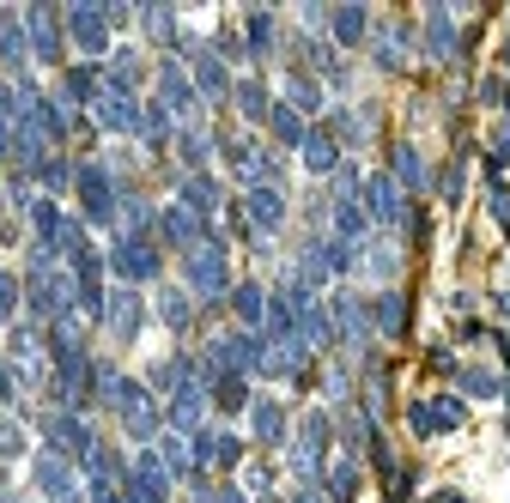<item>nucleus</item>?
Instances as JSON below:
<instances>
[{"mask_svg": "<svg viewBox=\"0 0 510 503\" xmlns=\"http://www.w3.org/2000/svg\"><path fill=\"white\" fill-rule=\"evenodd\" d=\"M183 285L195 291V298L219 303L225 291H231V267H225V237H207L201 249H188L183 255Z\"/></svg>", "mask_w": 510, "mask_h": 503, "instance_id": "f257e3e1", "label": "nucleus"}, {"mask_svg": "<svg viewBox=\"0 0 510 503\" xmlns=\"http://www.w3.org/2000/svg\"><path fill=\"white\" fill-rule=\"evenodd\" d=\"M73 188H80V206L91 224H110L116 219V206H122V188H116V176H110V164H80L73 170Z\"/></svg>", "mask_w": 510, "mask_h": 503, "instance_id": "f03ea898", "label": "nucleus"}, {"mask_svg": "<svg viewBox=\"0 0 510 503\" xmlns=\"http://www.w3.org/2000/svg\"><path fill=\"white\" fill-rule=\"evenodd\" d=\"M359 206H365V219H370V224H383V231H395V224L408 219V201H401V182H395V176H383V170L359 182Z\"/></svg>", "mask_w": 510, "mask_h": 503, "instance_id": "7ed1b4c3", "label": "nucleus"}, {"mask_svg": "<svg viewBox=\"0 0 510 503\" xmlns=\"http://www.w3.org/2000/svg\"><path fill=\"white\" fill-rule=\"evenodd\" d=\"M110 267H116V280L122 285H146V280H159V249L146 237H116V249H110Z\"/></svg>", "mask_w": 510, "mask_h": 503, "instance_id": "20e7f679", "label": "nucleus"}, {"mask_svg": "<svg viewBox=\"0 0 510 503\" xmlns=\"http://www.w3.org/2000/svg\"><path fill=\"white\" fill-rule=\"evenodd\" d=\"M43 437H49V449L67 455V461H85V455L98 449V437H91V424H85L80 413H49V419H43Z\"/></svg>", "mask_w": 510, "mask_h": 503, "instance_id": "39448f33", "label": "nucleus"}, {"mask_svg": "<svg viewBox=\"0 0 510 503\" xmlns=\"http://www.w3.org/2000/svg\"><path fill=\"white\" fill-rule=\"evenodd\" d=\"M328 437H334L328 413H310V419H304V431H298V443H292V467H298V479H322Z\"/></svg>", "mask_w": 510, "mask_h": 503, "instance_id": "423d86ee", "label": "nucleus"}, {"mask_svg": "<svg viewBox=\"0 0 510 503\" xmlns=\"http://www.w3.org/2000/svg\"><path fill=\"white\" fill-rule=\"evenodd\" d=\"M67 37L80 55H110V19H103V6H67Z\"/></svg>", "mask_w": 510, "mask_h": 503, "instance_id": "0eeeda50", "label": "nucleus"}, {"mask_svg": "<svg viewBox=\"0 0 510 503\" xmlns=\"http://www.w3.org/2000/svg\"><path fill=\"white\" fill-rule=\"evenodd\" d=\"M462 419H468V406L456 401V394H438V401H413V406H408L413 437H438V431H456Z\"/></svg>", "mask_w": 510, "mask_h": 503, "instance_id": "6e6552de", "label": "nucleus"}, {"mask_svg": "<svg viewBox=\"0 0 510 503\" xmlns=\"http://www.w3.org/2000/svg\"><path fill=\"white\" fill-rule=\"evenodd\" d=\"M91 109H98V128H110V134H140V121H146V103L128 98V91H110V85L98 91Z\"/></svg>", "mask_w": 510, "mask_h": 503, "instance_id": "1a4fd4ad", "label": "nucleus"}, {"mask_svg": "<svg viewBox=\"0 0 510 503\" xmlns=\"http://www.w3.org/2000/svg\"><path fill=\"white\" fill-rule=\"evenodd\" d=\"M159 237L170 242V249H183V255H188V249H201V242L213 237V224L195 219V213L177 201V206H164V213H159Z\"/></svg>", "mask_w": 510, "mask_h": 503, "instance_id": "9d476101", "label": "nucleus"}, {"mask_svg": "<svg viewBox=\"0 0 510 503\" xmlns=\"http://www.w3.org/2000/svg\"><path fill=\"white\" fill-rule=\"evenodd\" d=\"M31 485H37V498L67 503V498H73V461L55 455V449H43L37 461H31Z\"/></svg>", "mask_w": 510, "mask_h": 503, "instance_id": "9b49d317", "label": "nucleus"}, {"mask_svg": "<svg viewBox=\"0 0 510 503\" xmlns=\"http://www.w3.org/2000/svg\"><path fill=\"white\" fill-rule=\"evenodd\" d=\"M24 43H31V55L37 61H49V67H55V61H62V24H55V13H49V6H31V13H24Z\"/></svg>", "mask_w": 510, "mask_h": 503, "instance_id": "f8f14e48", "label": "nucleus"}, {"mask_svg": "<svg viewBox=\"0 0 510 503\" xmlns=\"http://www.w3.org/2000/svg\"><path fill=\"white\" fill-rule=\"evenodd\" d=\"M201 413H207V383L170 388V406H164V419H170V431H177V437H195V431H201Z\"/></svg>", "mask_w": 510, "mask_h": 503, "instance_id": "ddd939ff", "label": "nucleus"}, {"mask_svg": "<svg viewBox=\"0 0 510 503\" xmlns=\"http://www.w3.org/2000/svg\"><path fill=\"white\" fill-rule=\"evenodd\" d=\"M159 103H164V109H170L177 121H183V116H195V103H201L195 80H188L177 61H164V67H159Z\"/></svg>", "mask_w": 510, "mask_h": 503, "instance_id": "4468645a", "label": "nucleus"}, {"mask_svg": "<svg viewBox=\"0 0 510 503\" xmlns=\"http://www.w3.org/2000/svg\"><path fill=\"white\" fill-rule=\"evenodd\" d=\"M103 322H110V334H116V340H134V334H140V322H146L140 291H134V285L110 291V298H103Z\"/></svg>", "mask_w": 510, "mask_h": 503, "instance_id": "2eb2a0df", "label": "nucleus"}, {"mask_svg": "<svg viewBox=\"0 0 510 503\" xmlns=\"http://www.w3.org/2000/svg\"><path fill=\"white\" fill-rule=\"evenodd\" d=\"M328 322H334V340L341 346H365L370 340V316L359 298H334L328 303Z\"/></svg>", "mask_w": 510, "mask_h": 503, "instance_id": "dca6fc26", "label": "nucleus"}, {"mask_svg": "<svg viewBox=\"0 0 510 503\" xmlns=\"http://www.w3.org/2000/svg\"><path fill=\"white\" fill-rule=\"evenodd\" d=\"M244 213H249V224L267 237V231H280V224H286V195L262 182V188H249V195H244Z\"/></svg>", "mask_w": 510, "mask_h": 503, "instance_id": "f3484780", "label": "nucleus"}, {"mask_svg": "<svg viewBox=\"0 0 510 503\" xmlns=\"http://www.w3.org/2000/svg\"><path fill=\"white\" fill-rule=\"evenodd\" d=\"M183 55L195 61V91H201V98H213V103H219L225 91H231V73H225V61L213 55V49H195V43H188Z\"/></svg>", "mask_w": 510, "mask_h": 503, "instance_id": "a211bd4d", "label": "nucleus"}, {"mask_svg": "<svg viewBox=\"0 0 510 503\" xmlns=\"http://www.w3.org/2000/svg\"><path fill=\"white\" fill-rule=\"evenodd\" d=\"M365 316H370V327H377V334H389V340H395V334L408 327V303H401V291H377V298L365 303Z\"/></svg>", "mask_w": 510, "mask_h": 503, "instance_id": "6ab92c4d", "label": "nucleus"}, {"mask_svg": "<svg viewBox=\"0 0 510 503\" xmlns=\"http://www.w3.org/2000/svg\"><path fill=\"white\" fill-rule=\"evenodd\" d=\"M177 201L188 206V213H195V219H213V213H219V182L207 176H183V188H177Z\"/></svg>", "mask_w": 510, "mask_h": 503, "instance_id": "aec40b11", "label": "nucleus"}, {"mask_svg": "<svg viewBox=\"0 0 510 503\" xmlns=\"http://www.w3.org/2000/svg\"><path fill=\"white\" fill-rule=\"evenodd\" d=\"M249 406H255V443L280 449L286 443V406L280 401H249Z\"/></svg>", "mask_w": 510, "mask_h": 503, "instance_id": "412c9836", "label": "nucleus"}, {"mask_svg": "<svg viewBox=\"0 0 510 503\" xmlns=\"http://www.w3.org/2000/svg\"><path fill=\"white\" fill-rule=\"evenodd\" d=\"M426 55L431 61H449V55H456V24H449L444 6H431V13H426Z\"/></svg>", "mask_w": 510, "mask_h": 503, "instance_id": "4be33fe9", "label": "nucleus"}, {"mask_svg": "<svg viewBox=\"0 0 510 503\" xmlns=\"http://www.w3.org/2000/svg\"><path fill=\"white\" fill-rule=\"evenodd\" d=\"M98 91H103V80H98V67H67V80H62V103H98Z\"/></svg>", "mask_w": 510, "mask_h": 503, "instance_id": "5701e85b", "label": "nucleus"}, {"mask_svg": "<svg viewBox=\"0 0 510 503\" xmlns=\"http://www.w3.org/2000/svg\"><path fill=\"white\" fill-rule=\"evenodd\" d=\"M267 128H274V140H280V146H304L310 140L304 116H298L292 103H274V109H267Z\"/></svg>", "mask_w": 510, "mask_h": 503, "instance_id": "b1692460", "label": "nucleus"}, {"mask_svg": "<svg viewBox=\"0 0 510 503\" xmlns=\"http://www.w3.org/2000/svg\"><path fill=\"white\" fill-rule=\"evenodd\" d=\"M231 309H237V322L244 327H255V322H267V291L262 285H231Z\"/></svg>", "mask_w": 510, "mask_h": 503, "instance_id": "393cba45", "label": "nucleus"}, {"mask_svg": "<svg viewBox=\"0 0 510 503\" xmlns=\"http://www.w3.org/2000/svg\"><path fill=\"white\" fill-rule=\"evenodd\" d=\"M304 170L310 176H334V170H341V146L328 140V134H310L304 140Z\"/></svg>", "mask_w": 510, "mask_h": 503, "instance_id": "a878e982", "label": "nucleus"}, {"mask_svg": "<svg viewBox=\"0 0 510 503\" xmlns=\"http://www.w3.org/2000/svg\"><path fill=\"white\" fill-rule=\"evenodd\" d=\"M207 394H213V406H225V413L249 406V383H244V376H213V383H207Z\"/></svg>", "mask_w": 510, "mask_h": 503, "instance_id": "bb28decb", "label": "nucleus"}, {"mask_svg": "<svg viewBox=\"0 0 510 503\" xmlns=\"http://www.w3.org/2000/svg\"><path fill=\"white\" fill-rule=\"evenodd\" d=\"M231 98H237V109H244L249 121H267V109H274V103H267V85H262V80L231 85Z\"/></svg>", "mask_w": 510, "mask_h": 503, "instance_id": "cd10ccee", "label": "nucleus"}, {"mask_svg": "<svg viewBox=\"0 0 510 503\" xmlns=\"http://www.w3.org/2000/svg\"><path fill=\"white\" fill-rule=\"evenodd\" d=\"M395 182H401V188H426V158H419V146H395Z\"/></svg>", "mask_w": 510, "mask_h": 503, "instance_id": "c85d7f7f", "label": "nucleus"}, {"mask_svg": "<svg viewBox=\"0 0 510 503\" xmlns=\"http://www.w3.org/2000/svg\"><path fill=\"white\" fill-rule=\"evenodd\" d=\"M177 152H183L188 176H201V164H207V152H213V140H207L201 128H183V134H177Z\"/></svg>", "mask_w": 510, "mask_h": 503, "instance_id": "c756f323", "label": "nucleus"}, {"mask_svg": "<svg viewBox=\"0 0 510 503\" xmlns=\"http://www.w3.org/2000/svg\"><path fill=\"white\" fill-rule=\"evenodd\" d=\"M334 37L341 43H365V31H370V19H365V6H341V13H334Z\"/></svg>", "mask_w": 510, "mask_h": 503, "instance_id": "7c9ffc66", "label": "nucleus"}, {"mask_svg": "<svg viewBox=\"0 0 510 503\" xmlns=\"http://www.w3.org/2000/svg\"><path fill=\"white\" fill-rule=\"evenodd\" d=\"M159 316L177 327V334H183V327L195 322V303H188V291H164V298H159Z\"/></svg>", "mask_w": 510, "mask_h": 503, "instance_id": "2f4dec72", "label": "nucleus"}, {"mask_svg": "<svg viewBox=\"0 0 510 503\" xmlns=\"http://www.w3.org/2000/svg\"><path fill=\"white\" fill-rule=\"evenodd\" d=\"M274 13H249V55H274Z\"/></svg>", "mask_w": 510, "mask_h": 503, "instance_id": "473e14b6", "label": "nucleus"}, {"mask_svg": "<svg viewBox=\"0 0 510 503\" xmlns=\"http://www.w3.org/2000/svg\"><path fill=\"white\" fill-rule=\"evenodd\" d=\"M352 491H359V467L341 461L334 473H328V498H334V503H352Z\"/></svg>", "mask_w": 510, "mask_h": 503, "instance_id": "72a5a7b5", "label": "nucleus"}, {"mask_svg": "<svg viewBox=\"0 0 510 503\" xmlns=\"http://www.w3.org/2000/svg\"><path fill=\"white\" fill-rule=\"evenodd\" d=\"M292 109H298V116H304V109H322V91H316L304 73H292Z\"/></svg>", "mask_w": 510, "mask_h": 503, "instance_id": "f704fd0d", "label": "nucleus"}, {"mask_svg": "<svg viewBox=\"0 0 510 503\" xmlns=\"http://www.w3.org/2000/svg\"><path fill=\"white\" fill-rule=\"evenodd\" d=\"M462 388H468V394H480V401H492V394H498V376H492V370H462Z\"/></svg>", "mask_w": 510, "mask_h": 503, "instance_id": "c9c22d12", "label": "nucleus"}, {"mask_svg": "<svg viewBox=\"0 0 510 503\" xmlns=\"http://www.w3.org/2000/svg\"><path fill=\"white\" fill-rule=\"evenodd\" d=\"M37 182H43V188H67V182H73V164H67V158H49L37 170Z\"/></svg>", "mask_w": 510, "mask_h": 503, "instance_id": "e433bc0d", "label": "nucleus"}, {"mask_svg": "<svg viewBox=\"0 0 510 503\" xmlns=\"http://www.w3.org/2000/svg\"><path fill=\"white\" fill-rule=\"evenodd\" d=\"M140 24H146V31H152V37H164V43L177 37V19H170L164 6H152V13H140Z\"/></svg>", "mask_w": 510, "mask_h": 503, "instance_id": "4c0bfd02", "label": "nucleus"}, {"mask_svg": "<svg viewBox=\"0 0 510 503\" xmlns=\"http://www.w3.org/2000/svg\"><path fill=\"white\" fill-rule=\"evenodd\" d=\"M377 61H383V67H401V31H377Z\"/></svg>", "mask_w": 510, "mask_h": 503, "instance_id": "58836bf2", "label": "nucleus"}, {"mask_svg": "<svg viewBox=\"0 0 510 503\" xmlns=\"http://www.w3.org/2000/svg\"><path fill=\"white\" fill-rule=\"evenodd\" d=\"M13 455H24V431L19 424H0V461H13Z\"/></svg>", "mask_w": 510, "mask_h": 503, "instance_id": "ea45409f", "label": "nucleus"}, {"mask_svg": "<svg viewBox=\"0 0 510 503\" xmlns=\"http://www.w3.org/2000/svg\"><path fill=\"white\" fill-rule=\"evenodd\" d=\"M19 309V285H13V273H0V322Z\"/></svg>", "mask_w": 510, "mask_h": 503, "instance_id": "a19ab883", "label": "nucleus"}, {"mask_svg": "<svg viewBox=\"0 0 510 503\" xmlns=\"http://www.w3.org/2000/svg\"><path fill=\"white\" fill-rule=\"evenodd\" d=\"M0 401H6V406L19 401V376H13V364H6V358H0Z\"/></svg>", "mask_w": 510, "mask_h": 503, "instance_id": "79ce46f5", "label": "nucleus"}, {"mask_svg": "<svg viewBox=\"0 0 510 503\" xmlns=\"http://www.w3.org/2000/svg\"><path fill=\"white\" fill-rule=\"evenodd\" d=\"M244 461V443H237V437H225L219 431V467H237Z\"/></svg>", "mask_w": 510, "mask_h": 503, "instance_id": "37998d69", "label": "nucleus"}, {"mask_svg": "<svg viewBox=\"0 0 510 503\" xmlns=\"http://www.w3.org/2000/svg\"><path fill=\"white\" fill-rule=\"evenodd\" d=\"M13 140H19V128H13V121L0 116V158H13Z\"/></svg>", "mask_w": 510, "mask_h": 503, "instance_id": "c03bdc74", "label": "nucleus"}, {"mask_svg": "<svg viewBox=\"0 0 510 503\" xmlns=\"http://www.w3.org/2000/svg\"><path fill=\"white\" fill-rule=\"evenodd\" d=\"M213 503H244V491H237V485H225V491H213Z\"/></svg>", "mask_w": 510, "mask_h": 503, "instance_id": "a18cd8bd", "label": "nucleus"}, {"mask_svg": "<svg viewBox=\"0 0 510 503\" xmlns=\"http://www.w3.org/2000/svg\"><path fill=\"white\" fill-rule=\"evenodd\" d=\"M91 503H122V491H91Z\"/></svg>", "mask_w": 510, "mask_h": 503, "instance_id": "49530a36", "label": "nucleus"}, {"mask_svg": "<svg viewBox=\"0 0 510 503\" xmlns=\"http://www.w3.org/2000/svg\"><path fill=\"white\" fill-rule=\"evenodd\" d=\"M431 503H468V498H462V491H438Z\"/></svg>", "mask_w": 510, "mask_h": 503, "instance_id": "de8ad7c7", "label": "nucleus"}, {"mask_svg": "<svg viewBox=\"0 0 510 503\" xmlns=\"http://www.w3.org/2000/svg\"><path fill=\"white\" fill-rule=\"evenodd\" d=\"M292 503H322V498H316V491H304V498H292Z\"/></svg>", "mask_w": 510, "mask_h": 503, "instance_id": "09e8293b", "label": "nucleus"}, {"mask_svg": "<svg viewBox=\"0 0 510 503\" xmlns=\"http://www.w3.org/2000/svg\"><path fill=\"white\" fill-rule=\"evenodd\" d=\"M498 309H505V316H510V291H505V298H498Z\"/></svg>", "mask_w": 510, "mask_h": 503, "instance_id": "8fccbe9b", "label": "nucleus"}, {"mask_svg": "<svg viewBox=\"0 0 510 503\" xmlns=\"http://www.w3.org/2000/svg\"><path fill=\"white\" fill-rule=\"evenodd\" d=\"M67 503H80V498H67Z\"/></svg>", "mask_w": 510, "mask_h": 503, "instance_id": "3c124183", "label": "nucleus"}, {"mask_svg": "<svg viewBox=\"0 0 510 503\" xmlns=\"http://www.w3.org/2000/svg\"><path fill=\"white\" fill-rule=\"evenodd\" d=\"M6 503H19V498H6Z\"/></svg>", "mask_w": 510, "mask_h": 503, "instance_id": "603ef678", "label": "nucleus"}]
</instances>
